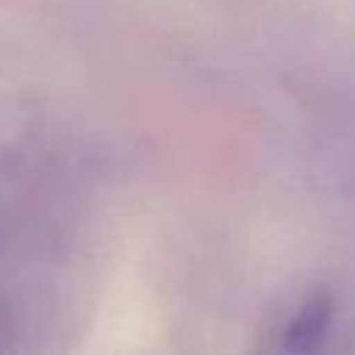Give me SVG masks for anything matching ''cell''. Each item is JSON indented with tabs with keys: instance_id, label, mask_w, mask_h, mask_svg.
I'll list each match as a JSON object with an SVG mask.
<instances>
[{
	"instance_id": "1",
	"label": "cell",
	"mask_w": 355,
	"mask_h": 355,
	"mask_svg": "<svg viewBox=\"0 0 355 355\" xmlns=\"http://www.w3.org/2000/svg\"><path fill=\"white\" fill-rule=\"evenodd\" d=\"M333 322V297L327 291H313L302 300L294 319L283 327L280 349L286 352H311L322 344L327 336V327Z\"/></svg>"
}]
</instances>
